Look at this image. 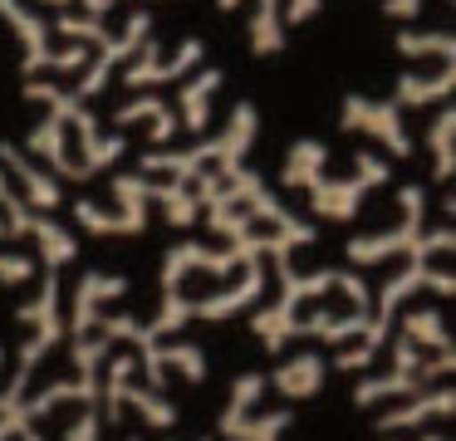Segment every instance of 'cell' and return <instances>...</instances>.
<instances>
[{"mask_svg":"<svg viewBox=\"0 0 456 441\" xmlns=\"http://www.w3.org/2000/svg\"><path fill=\"white\" fill-rule=\"evenodd\" d=\"M84 59H89V49H84V45H69V49H60V54H50V64H45V69H79Z\"/></svg>","mask_w":456,"mask_h":441,"instance_id":"10","label":"cell"},{"mask_svg":"<svg viewBox=\"0 0 456 441\" xmlns=\"http://www.w3.org/2000/svg\"><path fill=\"white\" fill-rule=\"evenodd\" d=\"M113 5H118V0H84V15H89V20H103Z\"/></svg>","mask_w":456,"mask_h":441,"instance_id":"14","label":"cell"},{"mask_svg":"<svg viewBox=\"0 0 456 441\" xmlns=\"http://www.w3.org/2000/svg\"><path fill=\"white\" fill-rule=\"evenodd\" d=\"M54 25H60V35H69L74 45H103V49L113 45V35H109V29H103V20H89V15H69V10H64V15L54 20Z\"/></svg>","mask_w":456,"mask_h":441,"instance_id":"8","label":"cell"},{"mask_svg":"<svg viewBox=\"0 0 456 441\" xmlns=\"http://www.w3.org/2000/svg\"><path fill=\"white\" fill-rule=\"evenodd\" d=\"M118 118H123V123H128V118H162V103H158V98H138V103H128Z\"/></svg>","mask_w":456,"mask_h":441,"instance_id":"11","label":"cell"},{"mask_svg":"<svg viewBox=\"0 0 456 441\" xmlns=\"http://www.w3.org/2000/svg\"><path fill=\"white\" fill-rule=\"evenodd\" d=\"M250 49H256V54H280V49H285V20H280V0H256V20H250Z\"/></svg>","mask_w":456,"mask_h":441,"instance_id":"4","label":"cell"},{"mask_svg":"<svg viewBox=\"0 0 456 441\" xmlns=\"http://www.w3.org/2000/svg\"><path fill=\"white\" fill-rule=\"evenodd\" d=\"M344 123L348 127H358L363 123L368 133H383L387 143L397 147V152H407V137H403V127H397V113L387 103H368V98H348V108H344Z\"/></svg>","mask_w":456,"mask_h":441,"instance_id":"3","label":"cell"},{"mask_svg":"<svg viewBox=\"0 0 456 441\" xmlns=\"http://www.w3.org/2000/svg\"><path fill=\"white\" fill-rule=\"evenodd\" d=\"M211 88H221V69H207L201 78H191V84L182 88V108H187V123H191V127H201V123H207Z\"/></svg>","mask_w":456,"mask_h":441,"instance_id":"7","label":"cell"},{"mask_svg":"<svg viewBox=\"0 0 456 441\" xmlns=\"http://www.w3.org/2000/svg\"><path fill=\"white\" fill-rule=\"evenodd\" d=\"M383 15H393V20H412V15H422V0H383Z\"/></svg>","mask_w":456,"mask_h":441,"instance_id":"12","label":"cell"},{"mask_svg":"<svg viewBox=\"0 0 456 441\" xmlns=\"http://www.w3.org/2000/svg\"><path fill=\"white\" fill-rule=\"evenodd\" d=\"M285 15L295 20V25H299V20H314V15H319V0H289Z\"/></svg>","mask_w":456,"mask_h":441,"instance_id":"13","label":"cell"},{"mask_svg":"<svg viewBox=\"0 0 456 441\" xmlns=\"http://www.w3.org/2000/svg\"><path fill=\"white\" fill-rule=\"evenodd\" d=\"M40 5H54V10H64V5H69V0H40Z\"/></svg>","mask_w":456,"mask_h":441,"instance_id":"16","label":"cell"},{"mask_svg":"<svg viewBox=\"0 0 456 441\" xmlns=\"http://www.w3.org/2000/svg\"><path fill=\"white\" fill-rule=\"evenodd\" d=\"M148 29H152L148 10H133V15H128V29H123V35L113 39V45L103 49V54H99V64H94L89 74H84L79 94H99V88H103V78H109V69L118 64V59H128V54H138V49H142V39H148Z\"/></svg>","mask_w":456,"mask_h":441,"instance_id":"2","label":"cell"},{"mask_svg":"<svg viewBox=\"0 0 456 441\" xmlns=\"http://www.w3.org/2000/svg\"><path fill=\"white\" fill-rule=\"evenodd\" d=\"M240 5V0H216V10H236Z\"/></svg>","mask_w":456,"mask_h":441,"instance_id":"15","label":"cell"},{"mask_svg":"<svg viewBox=\"0 0 456 441\" xmlns=\"http://www.w3.org/2000/svg\"><path fill=\"white\" fill-rule=\"evenodd\" d=\"M0 20L15 29V35L25 39V74H40L45 64H50V29H45V20L35 15L25 0H0Z\"/></svg>","mask_w":456,"mask_h":441,"instance_id":"1","label":"cell"},{"mask_svg":"<svg viewBox=\"0 0 456 441\" xmlns=\"http://www.w3.org/2000/svg\"><path fill=\"white\" fill-rule=\"evenodd\" d=\"M397 54H407V59H427V54H442V59H452L456 54V39L446 35V29H436V35H417V29H397Z\"/></svg>","mask_w":456,"mask_h":441,"instance_id":"5","label":"cell"},{"mask_svg":"<svg viewBox=\"0 0 456 441\" xmlns=\"http://www.w3.org/2000/svg\"><path fill=\"white\" fill-rule=\"evenodd\" d=\"M201 54H207V49H201V39H182V49L172 59H162L158 64V74H152V84H158V78H177V74H187L191 64H201Z\"/></svg>","mask_w":456,"mask_h":441,"instance_id":"9","label":"cell"},{"mask_svg":"<svg viewBox=\"0 0 456 441\" xmlns=\"http://www.w3.org/2000/svg\"><path fill=\"white\" fill-rule=\"evenodd\" d=\"M452 84H456V69H452V64H446L436 78H412V74H403V78H397V103H427V98H442Z\"/></svg>","mask_w":456,"mask_h":441,"instance_id":"6","label":"cell"}]
</instances>
